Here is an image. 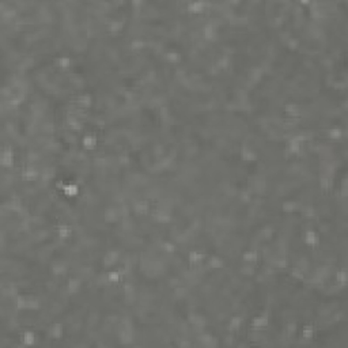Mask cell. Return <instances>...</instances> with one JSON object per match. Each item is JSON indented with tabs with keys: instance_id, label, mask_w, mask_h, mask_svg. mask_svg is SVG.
Listing matches in <instances>:
<instances>
[{
	"instance_id": "obj_11",
	"label": "cell",
	"mask_w": 348,
	"mask_h": 348,
	"mask_svg": "<svg viewBox=\"0 0 348 348\" xmlns=\"http://www.w3.org/2000/svg\"><path fill=\"white\" fill-rule=\"evenodd\" d=\"M60 333H61V326H60V325H55V328H53V336L59 337Z\"/></svg>"
},
{
	"instance_id": "obj_10",
	"label": "cell",
	"mask_w": 348,
	"mask_h": 348,
	"mask_svg": "<svg viewBox=\"0 0 348 348\" xmlns=\"http://www.w3.org/2000/svg\"><path fill=\"white\" fill-rule=\"evenodd\" d=\"M59 234H60V237H61V238L68 237V234H69V229H68V227H61V229L59 230Z\"/></svg>"
},
{
	"instance_id": "obj_9",
	"label": "cell",
	"mask_w": 348,
	"mask_h": 348,
	"mask_svg": "<svg viewBox=\"0 0 348 348\" xmlns=\"http://www.w3.org/2000/svg\"><path fill=\"white\" fill-rule=\"evenodd\" d=\"M59 65L60 67H68L69 65V59L68 57H61V59L59 60Z\"/></svg>"
},
{
	"instance_id": "obj_2",
	"label": "cell",
	"mask_w": 348,
	"mask_h": 348,
	"mask_svg": "<svg viewBox=\"0 0 348 348\" xmlns=\"http://www.w3.org/2000/svg\"><path fill=\"white\" fill-rule=\"evenodd\" d=\"M23 178L27 180V181H32L34 178H37V171L34 169H27V170L23 173Z\"/></svg>"
},
{
	"instance_id": "obj_5",
	"label": "cell",
	"mask_w": 348,
	"mask_h": 348,
	"mask_svg": "<svg viewBox=\"0 0 348 348\" xmlns=\"http://www.w3.org/2000/svg\"><path fill=\"white\" fill-rule=\"evenodd\" d=\"M79 288V281L78 280H71L69 286H68V291L69 293H76V290Z\"/></svg>"
},
{
	"instance_id": "obj_6",
	"label": "cell",
	"mask_w": 348,
	"mask_h": 348,
	"mask_svg": "<svg viewBox=\"0 0 348 348\" xmlns=\"http://www.w3.org/2000/svg\"><path fill=\"white\" fill-rule=\"evenodd\" d=\"M23 340H25L26 344H33V341H34V335H33L32 332H26L25 333Z\"/></svg>"
},
{
	"instance_id": "obj_7",
	"label": "cell",
	"mask_w": 348,
	"mask_h": 348,
	"mask_svg": "<svg viewBox=\"0 0 348 348\" xmlns=\"http://www.w3.org/2000/svg\"><path fill=\"white\" fill-rule=\"evenodd\" d=\"M243 258H245V261H256L257 254H256V252H248V253L243 256Z\"/></svg>"
},
{
	"instance_id": "obj_1",
	"label": "cell",
	"mask_w": 348,
	"mask_h": 348,
	"mask_svg": "<svg viewBox=\"0 0 348 348\" xmlns=\"http://www.w3.org/2000/svg\"><path fill=\"white\" fill-rule=\"evenodd\" d=\"M0 161H1V165H3V166H11L12 165V151L10 147L4 148V151L1 152Z\"/></svg>"
},
{
	"instance_id": "obj_8",
	"label": "cell",
	"mask_w": 348,
	"mask_h": 348,
	"mask_svg": "<svg viewBox=\"0 0 348 348\" xmlns=\"http://www.w3.org/2000/svg\"><path fill=\"white\" fill-rule=\"evenodd\" d=\"M16 307L18 309H23V307H26V299H25L23 297H18L16 298Z\"/></svg>"
},
{
	"instance_id": "obj_4",
	"label": "cell",
	"mask_w": 348,
	"mask_h": 348,
	"mask_svg": "<svg viewBox=\"0 0 348 348\" xmlns=\"http://www.w3.org/2000/svg\"><path fill=\"white\" fill-rule=\"evenodd\" d=\"M241 321H242V318H241L239 316L233 317V320H231V324H230V328H231V329H237L238 326H239V324H241Z\"/></svg>"
},
{
	"instance_id": "obj_3",
	"label": "cell",
	"mask_w": 348,
	"mask_h": 348,
	"mask_svg": "<svg viewBox=\"0 0 348 348\" xmlns=\"http://www.w3.org/2000/svg\"><path fill=\"white\" fill-rule=\"evenodd\" d=\"M95 144H97L95 138H93V136H86V138H84V146H86L87 148H93V147H95Z\"/></svg>"
}]
</instances>
